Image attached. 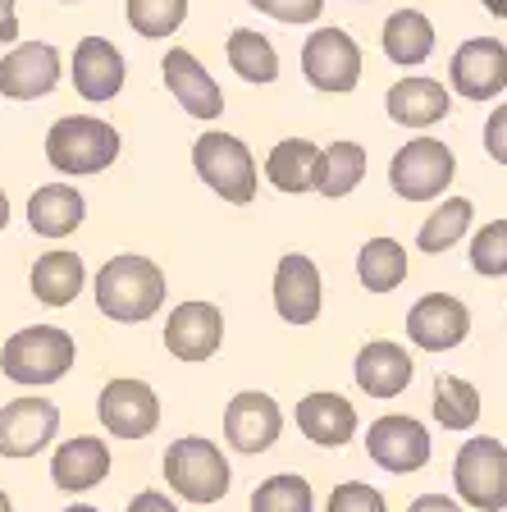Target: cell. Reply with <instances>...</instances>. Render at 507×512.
<instances>
[{
    "label": "cell",
    "instance_id": "1",
    "mask_svg": "<svg viewBox=\"0 0 507 512\" xmlns=\"http://www.w3.org/2000/svg\"><path fill=\"white\" fill-rule=\"evenodd\" d=\"M96 307L119 325H142L165 307V270L138 252H119L96 270Z\"/></svg>",
    "mask_w": 507,
    "mask_h": 512
},
{
    "label": "cell",
    "instance_id": "2",
    "mask_svg": "<svg viewBox=\"0 0 507 512\" xmlns=\"http://www.w3.org/2000/svg\"><path fill=\"white\" fill-rule=\"evenodd\" d=\"M74 357L78 343L69 330H60V325H23L0 348V371H5V380L23 384V389H42V384L64 380Z\"/></svg>",
    "mask_w": 507,
    "mask_h": 512
},
{
    "label": "cell",
    "instance_id": "3",
    "mask_svg": "<svg viewBox=\"0 0 507 512\" xmlns=\"http://www.w3.org/2000/svg\"><path fill=\"white\" fill-rule=\"evenodd\" d=\"M124 151L119 128L96 115H64L46 133V160L51 170L69 174V179H87V174L110 170Z\"/></svg>",
    "mask_w": 507,
    "mask_h": 512
},
{
    "label": "cell",
    "instance_id": "4",
    "mask_svg": "<svg viewBox=\"0 0 507 512\" xmlns=\"http://www.w3.org/2000/svg\"><path fill=\"white\" fill-rule=\"evenodd\" d=\"M192 170L215 197H224L229 206H252L256 188H261V174H256V160L247 151L243 138H233L224 128H206L197 142H192Z\"/></svg>",
    "mask_w": 507,
    "mask_h": 512
},
{
    "label": "cell",
    "instance_id": "5",
    "mask_svg": "<svg viewBox=\"0 0 507 512\" xmlns=\"http://www.w3.org/2000/svg\"><path fill=\"white\" fill-rule=\"evenodd\" d=\"M165 485L179 494L183 503H220L233 485L229 458L215 439L201 435H183L165 448Z\"/></svg>",
    "mask_w": 507,
    "mask_h": 512
},
{
    "label": "cell",
    "instance_id": "6",
    "mask_svg": "<svg viewBox=\"0 0 507 512\" xmlns=\"http://www.w3.org/2000/svg\"><path fill=\"white\" fill-rule=\"evenodd\" d=\"M453 485L466 508L503 512L507 508V448L489 435L466 439L453 462Z\"/></svg>",
    "mask_w": 507,
    "mask_h": 512
},
{
    "label": "cell",
    "instance_id": "7",
    "mask_svg": "<svg viewBox=\"0 0 507 512\" xmlns=\"http://www.w3.org/2000/svg\"><path fill=\"white\" fill-rule=\"evenodd\" d=\"M453 174H457V156L439 138H416L393 151L389 160V183L402 202H434V197H444Z\"/></svg>",
    "mask_w": 507,
    "mask_h": 512
},
{
    "label": "cell",
    "instance_id": "8",
    "mask_svg": "<svg viewBox=\"0 0 507 512\" xmlns=\"http://www.w3.org/2000/svg\"><path fill=\"white\" fill-rule=\"evenodd\" d=\"M302 74L316 92L348 96L361 83V46L343 28H316L302 42Z\"/></svg>",
    "mask_w": 507,
    "mask_h": 512
},
{
    "label": "cell",
    "instance_id": "9",
    "mask_svg": "<svg viewBox=\"0 0 507 512\" xmlns=\"http://www.w3.org/2000/svg\"><path fill=\"white\" fill-rule=\"evenodd\" d=\"M96 416L106 435L115 439H147L160 426V394L147 380H133V375H119L101 389L96 398Z\"/></svg>",
    "mask_w": 507,
    "mask_h": 512
},
{
    "label": "cell",
    "instance_id": "10",
    "mask_svg": "<svg viewBox=\"0 0 507 512\" xmlns=\"http://www.w3.org/2000/svg\"><path fill=\"white\" fill-rule=\"evenodd\" d=\"M430 430L416 421V416H402V412H389L380 421H370L366 430V453L375 467L393 471V476H412L430 462Z\"/></svg>",
    "mask_w": 507,
    "mask_h": 512
},
{
    "label": "cell",
    "instance_id": "11",
    "mask_svg": "<svg viewBox=\"0 0 507 512\" xmlns=\"http://www.w3.org/2000/svg\"><path fill=\"white\" fill-rule=\"evenodd\" d=\"M55 435H60V407L51 398L28 394L0 407V458H37Z\"/></svg>",
    "mask_w": 507,
    "mask_h": 512
},
{
    "label": "cell",
    "instance_id": "12",
    "mask_svg": "<svg viewBox=\"0 0 507 512\" xmlns=\"http://www.w3.org/2000/svg\"><path fill=\"white\" fill-rule=\"evenodd\" d=\"M448 83L466 101H494L507 87V46L494 37H471L448 60Z\"/></svg>",
    "mask_w": 507,
    "mask_h": 512
},
{
    "label": "cell",
    "instance_id": "13",
    "mask_svg": "<svg viewBox=\"0 0 507 512\" xmlns=\"http://www.w3.org/2000/svg\"><path fill=\"white\" fill-rule=\"evenodd\" d=\"M60 87V51L51 42H19L0 55V96L5 101H42Z\"/></svg>",
    "mask_w": 507,
    "mask_h": 512
},
{
    "label": "cell",
    "instance_id": "14",
    "mask_svg": "<svg viewBox=\"0 0 507 512\" xmlns=\"http://www.w3.org/2000/svg\"><path fill=\"white\" fill-rule=\"evenodd\" d=\"M279 430H284V412L261 389H243L224 407V439L233 453H265V448H275Z\"/></svg>",
    "mask_w": 507,
    "mask_h": 512
},
{
    "label": "cell",
    "instance_id": "15",
    "mask_svg": "<svg viewBox=\"0 0 507 512\" xmlns=\"http://www.w3.org/2000/svg\"><path fill=\"white\" fill-rule=\"evenodd\" d=\"M471 334V311L453 293H430L407 311V339L421 352H453Z\"/></svg>",
    "mask_w": 507,
    "mask_h": 512
},
{
    "label": "cell",
    "instance_id": "16",
    "mask_svg": "<svg viewBox=\"0 0 507 512\" xmlns=\"http://www.w3.org/2000/svg\"><path fill=\"white\" fill-rule=\"evenodd\" d=\"M224 343V311L215 302H183L165 320V348L179 362H211Z\"/></svg>",
    "mask_w": 507,
    "mask_h": 512
},
{
    "label": "cell",
    "instance_id": "17",
    "mask_svg": "<svg viewBox=\"0 0 507 512\" xmlns=\"http://www.w3.org/2000/svg\"><path fill=\"white\" fill-rule=\"evenodd\" d=\"M325 307V284L307 252H288L275 266V311L288 325H311Z\"/></svg>",
    "mask_w": 507,
    "mask_h": 512
},
{
    "label": "cell",
    "instance_id": "18",
    "mask_svg": "<svg viewBox=\"0 0 507 512\" xmlns=\"http://www.w3.org/2000/svg\"><path fill=\"white\" fill-rule=\"evenodd\" d=\"M160 74H165L169 96H174V101H179V106L188 110L192 119H215V115H224V92H220V83L206 74V64H201L197 55L188 51V46H174V51H165V60H160Z\"/></svg>",
    "mask_w": 507,
    "mask_h": 512
},
{
    "label": "cell",
    "instance_id": "19",
    "mask_svg": "<svg viewBox=\"0 0 507 512\" xmlns=\"http://www.w3.org/2000/svg\"><path fill=\"white\" fill-rule=\"evenodd\" d=\"M124 55H119L115 42H106V37H83V42L74 46V64H69V78H74V92L83 96V101H92V106H101V101H115L119 92H124Z\"/></svg>",
    "mask_w": 507,
    "mask_h": 512
},
{
    "label": "cell",
    "instance_id": "20",
    "mask_svg": "<svg viewBox=\"0 0 507 512\" xmlns=\"http://www.w3.org/2000/svg\"><path fill=\"white\" fill-rule=\"evenodd\" d=\"M384 110H389V119L402 128H434L453 115V92H448L439 78L412 74V78H398V83L389 87Z\"/></svg>",
    "mask_w": 507,
    "mask_h": 512
},
{
    "label": "cell",
    "instance_id": "21",
    "mask_svg": "<svg viewBox=\"0 0 507 512\" xmlns=\"http://www.w3.org/2000/svg\"><path fill=\"white\" fill-rule=\"evenodd\" d=\"M352 375H357V389L370 398H398L407 384H412L416 375V362L412 352L402 348V343L393 339H370L366 348L357 352V366H352Z\"/></svg>",
    "mask_w": 507,
    "mask_h": 512
},
{
    "label": "cell",
    "instance_id": "22",
    "mask_svg": "<svg viewBox=\"0 0 507 512\" xmlns=\"http://www.w3.org/2000/svg\"><path fill=\"white\" fill-rule=\"evenodd\" d=\"M106 476H110V444L106 439L78 435V439H64V444L51 453V480L64 494L96 490Z\"/></svg>",
    "mask_w": 507,
    "mask_h": 512
},
{
    "label": "cell",
    "instance_id": "23",
    "mask_svg": "<svg viewBox=\"0 0 507 512\" xmlns=\"http://www.w3.org/2000/svg\"><path fill=\"white\" fill-rule=\"evenodd\" d=\"M297 430L320 448H343L352 435H357V407L348 403L343 394H307L297 403Z\"/></svg>",
    "mask_w": 507,
    "mask_h": 512
},
{
    "label": "cell",
    "instance_id": "24",
    "mask_svg": "<svg viewBox=\"0 0 507 512\" xmlns=\"http://www.w3.org/2000/svg\"><path fill=\"white\" fill-rule=\"evenodd\" d=\"M83 215H87L83 192L69 188V183H46V188H37L28 197V224L32 234L42 238H69L83 224Z\"/></svg>",
    "mask_w": 507,
    "mask_h": 512
},
{
    "label": "cell",
    "instance_id": "25",
    "mask_svg": "<svg viewBox=\"0 0 507 512\" xmlns=\"http://www.w3.org/2000/svg\"><path fill=\"white\" fill-rule=\"evenodd\" d=\"M28 284H32V298H37V302H46V307H69V302L83 293V284H87L83 256L64 252V247H60V252L37 256V261H32Z\"/></svg>",
    "mask_w": 507,
    "mask_h": 512
},
{
    "label": "cell",
    "instance_id": "26",
    "mask_svg": "<svg viewBox=\"0 0 507 512\" xmlns=\"http://www.w3.org/2000/svg\"><path fill=\"white\" fill-rule=\"evenodd\" d=\"M316 165H320V147L311 138H284L270 156H265V179L275 183L288 197L316 192Z\"/></svg>",
    "mask_w": 507,
    "mask_h": 512
},
{
    "label": "cell",
    "instance_id": "27",
    "mask_svg": "<svg viewBox=\"0 0 507 512\" xmlns=\"http://www.w3.org/2000/svg\"><path fill=\"white\" fill-rule=\"evenodd\" d=\"M380 42H384V55L398 69H416V64H425L434 55V23L421 10H393L384 19Z\"/></svg>",
    "mask_w": 507,
    "mask_h": 512
},
{
    "label": "cell",
    "instance_id": "28",
    "mask_svg": "<svg viewBox=\"0 0 507 512\" xmlns=\"http://www.w3.org/2000/svg\"><path fill=\"white\" fill-rule=\"evenodd\" d=\"M224 55H229L233 74L243 78V83H252V87H270L279 78V51L270 46V37L256 32V28H233Z\"/></svg>",
    "mask_w": 507,
    "mask_h": 512
},
{
    "label": "cell",
    "instance_id": "29",
    "mask_svg": "<svg viewBox=\"0 0 507 512\" xmlns=\"http://www.w3.org/2000/svg\"><path fill=\"white\" fill-rule=\"evenodd\" d=\"M366 147L361 142H329V147H320V165H316V192L320 197H348L352 188H357L361 179H366Z\"/></svg>",
    "mask_w": 507,
    "mask_h": 512
},
{
    "label": "cell",
    "instance_id": "30",
    "mask_svg": "<svg viewBox=\"0 0 507 512\" xmlns=\"http://www.w3.org/2000/svg\"><path fill=\"white\" fill-rule=\"evenodd\" d=\"M357 279L366 293H393L407 279V247L398 238H370V243H361Z\"/></svg>",
    "mask_w": 507,
    "mask_h": 512
},
{
    "label": "cell",
    "instance_id": "31",
    "mask_svg": "<svg viewBox=\"0 0 507 512\" xmlns=\"http://www.w3.org/2000/svg\"><path fill=\"white\" fill-rule=\"evenodd\" d=\"M471 220H476V206L466 202V197H444V202L434 206L430 215L421 220V234H416V247L421 252H448V247H457L466 238V229H471Z\"/></svg>",
    "mask_w": 507,
    "mask_h": 512
},
{
    "label": "cell",
    "instance_id": "32",
    "mask_svg": "<svg viewBox=\"0 0 507 512\" xmlns=\"http://www.w3.org/2000/svg\"><path fill=\"white\" fill-rule=\"evenodd\" d=\"M434 421L444 430H471L480 421V389L457 375H434Z\"/></svg>",
    "mask_w": 507,
    "mask_h": 512
},
{
    "label": "cell",
    "instance_id": "33",
    "mask_svg": "<svg viewBox=\"0 0 507 512\" xmlns=\"http://www.w3.org/2000/svg\"><path fill=\"white\" fill-rule=\"evenodd\" d=\"M252 512H316V490L307 476L279 471L252 490Z\"/></svg>",
    "mask_w": 507,
    "mask_h": 512
},
{
    "label": "cell",
    "instance_id": "34",
    "mask_svg": "<svg viewBox=\"0 0 507 512\" xmlns=\"http://www.w3.org/2000/svg\"><path fill=\"white\" fill-rule=\"evenodd\" d=\"M124 14H128V28L138 37H174L188 19V0H124Z\"/></svg>",
    "mask_w": 507,
    "mask_h": 512
},
{
    "label": "cell",
    "instance_id": "35",
    "mask_svg": "<svg viewBox=\"0 0 507 512\" xmlns=\"http://www.w3.org/2000/svg\"><path fill=\"white\" fill-rule=\"evenodd\" d=\"M471 270L485 279L507 275V220L480 224V234L471 238Z\"/></svg>",
    "mask_w": 507,
    "mask_h": 512
},
{
    "label": "cell",
    "instance_id": "36",
    "mask_svg": "<svg viewBox=\"0 0 507 512\" xmlns=\"http://www.w3.org/2000/svg\"><path fill=\"white\" fill-rule=\"evenodd\" d=\"M325 512H389V503H384V494L375 490V485H366V480H343V485L329 490Z\"/></svg>",
    "mask_w": 507,
    "mask_h": 512
},
{
    "label": "cell",
    "instance_id": "37",
    "mask_svg": "<svg viewBox=\"0 0 507 512\" xmlns=\"http://www.w3.org/2000/svg\"><path fill=\"white\" fill-rule=\"evenodd\" d=\"M247 5L279 23H316L325 14V0H247Z\"/></svg>",
    "mask_w": 507,
    "mask_h": 512
},
{
    "label": "cell",
    "instance_id": "38",
    "mask_svg": "<svg viewBox=\"0 0 507 512\" xmlns=\"http://www.w3.org/2000/svg\"><path fill=\"white\" fill-rule=\"evenodd\" d=\"M485 151H489V160L507 165V106H498L494 115H489V124H485Z\"/></svg>",
    "mask_w": 507,
    "mask_h": 512
},
{
    "label": "cell",
    "instance_id": "39",
    "mask_svg": "<svg viewBox=\"0 0 507 512\" xmlns=\"http://www.w3.org/2000/svg\"><path fill=\"white\" fill-rule=\"evenodd\" d=\"M128 512H179V503L169 499V494H160V490H142V494H133Z\"/></svg>",
    "mask_w": 507,
    "mask_h": 512
},
{
    "label": "cell",
    "instance_id": "40",
    "mask_svg": "<svg viewBox=\"0 0 507 512\" xmlns=\"http://www.w3.org/2000/svg\"><path fill=\"white\" fill-rule=\"evenodd\" d=\"M407 512H462V503L448 499V494H421V499H412Z\"/></svg>",
    "mask_w": 507,
    "mask_h": 512
},
{
    "label": "cell",
    "instance_id": "41",
    "mask_svg": "<svg viewBox=\"0 0 507 512\" xmlns=\"http://www.w3.org/2000/svg\"><path fill=\"white\" fill-rule=\"evenodd\" d=\"M0 42H19V14H14V0H0Z\"/></svg>",
    "mask_w": 507,
    "mask_h": 512
},
{
    "label": "cell",
    "instance_id": "42",
    "mask_svg": "<svg viewBox=\"0 0 507 512\" xmlns=\"http://www.w3.org/2000/svg\"><path fill=\"white\" fill-rule=\"evenodd\" d=\"M480 5H485L494 19H507V0H480Z\"/></svg>",
    "mask_w": 507,
    "mask_h": 512
},
{
    "label": "cell",
    "instance_id": "43",
    "mask_svg": "<svg viewBox=\"0 0 507 512\" xmlns=\"http://www.w3.org/2000/svg\"><path fill=\"white\" fill-rule=\"evenodd\" d=\"M10 224V197H5V188H0V229Z\"/></svg>",
    "mask_w": 507,
    "mask_h": 512
},
{
    "label": "cell",
    "instance_id": "44",
    "mask_svg": "<svg viewBox=\"0 0 507 512\" xmlns=\"http://www.w3.org/2000/svg\"><path fill=\"white\" fill-rule=\"evenodd\" d=\"M64 512H101V508H92V503H74V508H64Z\"/></svg>",
    "mask_w": 507,
    "mask_h": 512
},
{
    "label": "cell",
    "instance_id": "45",
    "mask_svg": "<svg viewBox=\"0 0 507 512\" xmlns=\"http://www.w3.org/2000/svg\"><path fill=\"white\" fill-rule=\"evenodd\" d=\"M0 512H14V503H10V494L0 490Z\"/></svg>",
    "mask_w": 507,
    "mask_h": 512
},
{
    "label": "cell",
    "instance_id": "46",
    "mask_svg": "<svg viewBox=\"0 0 507 512\" xmlns=\"http://www.w3.org/2000/svg\"><path fill=\"white\" fill-rule=\"evenodd\" d=\"M64 5H78V0H64Z\"/></svg>",
    "mask_w": 507,
    "mask_h": 512
},
{
    "label": "cell",
    "instance_id": "47",
    "mask_svg": "<svg viewBox=\"0 0 507 512\" xmlns=\"http://www.w3.org/2000/svg\"><path fill=\"white\" fill-rule=\"evenodd\" d=\"M361 5H375V0H361Z\"/></svg>",
    "mask_w": 507,
    "mask_h": 512
}]
</instances>
